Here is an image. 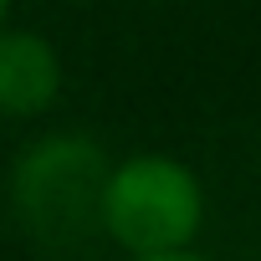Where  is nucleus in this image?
Masks as SVG:
<instances>
[{"mask_svg":"<svg viewBox=\"0 0 261 261\" xmlns=\"http://www.w3.org/2000/svg\"><path fill=\"white\" fill-rule=\"evenodd\" d=\"M97 230L123 256L185 251L205 230V185L200 174L164 149H139L108 164Z\"/></svg>","mask_w":261,"mask_h":261,"instance_id":"nucleus-1","label":"nucleus"},{"mask_svg":"<svg viewBox=\"0 0 261 261\" xmlns=\"http://www.w3.org/2000/svg\"><path fill=\"white\" fill-rule=\"evenodd\" d=\"M108 154L87 134H46L31 149H21L11 169V210L16 225L46 246L72 251L97 230V200L108 179Z\"/></svg>","mask_w":261,"mask_h":261,"instance_id":"nucleus-2","label":"nucleus"},{"mask_svg":"<svg viewBox=\"0 0 261 261\" xmlns=\"http://www.w3.org/2000/svg\"><path fill=\"white\" fill-rule=\"evenodd\" d=\"M67 87L62 51L31 26H0V118H41Z\"/></svg>","mask_w":261,"mask_h":261,"instance_id":"nucleus-3","label":"nucleus"},{"mask_svg":"<svg viewBox=\"0 0 261 261\" xmlns=\"http://www.w3.org/2000/svg\"><path fill=\"white\" fill-rule=\"evenodd\" d=\"M128 261H210V256H200L195 246H185V251H154V256H128Z\"/></svg>","mask_w":261,"mask_h":261,"instance_id":"nucleus-4","label":"nucleus"},{"mask_svg":"<svg viewBox=\"0 0 261 261\" xmlns=\"http://www.w3.org/2000/svg\"><path fill=\"white\" fill-rule=\"evenodd\" d=\"M11 21V0H0V26H6Z\"/></svg>","mask_w":261,"mask_h":261,"instance_id":"nucleus-5","label":"nucleus"},{"mask_svg":"<svg viewBox=\"0 0 261 261\" xmlns=\"http://www.w3.org/2000/svg\"><path fill=\"white\" fill-rule=\"evenodd\" d=\"M154 6H169V0H154Z\"/></svg>","mask_w":261,"mask_h":261,"instance_id":"nucleus-6","label":"nucleus"}]
</instances>
